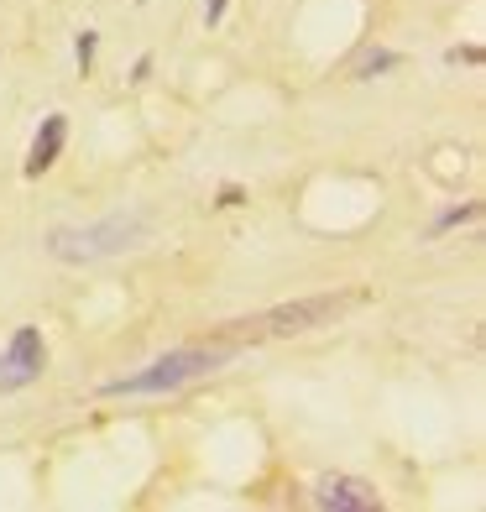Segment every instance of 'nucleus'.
Returning a JSON list of instances; mask_svg holds the SVG:
<instances>
[{
  "mask_svg": "<svg viewBox=\"0 0 486 512\" xmlns=\"http://www.w3.org/2000/svg\"><path fill=\"white\" fill-rule=\"evenodd\" d=\"M345 309H356V293H314V298H293V304H277L257 319H230L220 330V345H251V340H288V335H309L335 324Z\"/></svg>",
  "mask_w": 486,
  "mask_h": 512,
  "instance_id": "nucleus-1",
  "label": "nucleus"
},
{
  "mask_svg": "<svg viewBox=\"0 0 486 512\" xmlns=\"http://www.w3.org/2000/svg\"><path fill=\"white\" fill-rule=\"evenodd\" d=\"M147 215L142 209H115V215L95 220V225H58L48 236V251L68 267H89V262H105V256H121L131 246L147 241Z\"/></svg>",
  "mask_w": 486,
  "mask_h": 512,
  "instance_id": "nucleus-2",
  "label": "nucleus"
},
{
  "mask_svg": "<svg viewBox=\"0 0 486 512\" xmlns=\"http://www.w3.org/2000/svg\"><path fill=\"white\" fill-rule=\"evenodd\" d=\"M230 356H236V345H183V351H168L157 356L147 371H136V377H115L105 382L110 398H162V392H178L189 387L199 377H210V371H220Z\"/></svg>",
  "mask_w": 486,
  "mask_h": 512,
  "instance_id": "nucleus-3",
  "label": "nucleus"
},
{
  "mask_svg": "<svg viewBox=\"0 0 486 512\" xmlns=\"http://www.w3.org/2000/svg\"><path fill=\"white\" fill-rule=\"evenodd\" d=\"M42 366H48V345H42V335L32 330V324H21V330L11 335V345L0 351V392L32 387L42 377Z\"/></svg>",
  "mask_w": 486,
  "mask_h": 512,
  "instance_id": "nucleus-4",
  "label": "nucleus"
},
{
  "mask_svg": "<svg viewBox=\"0 0 486 512\" xmlns=\"http://www.w3.org/2000/svg\"><path fill=\"white\" fill-rule=\"evenodd\" d=\"M314 502L330 507V512H377V507H382L377 486L361 481V476H319Z\"/></svg>",
  "mask_w": 486,
  "mask_h": 512,
  "instance_id": "nucleus-5",
  "label": "nucleus"
},
{
  "mask_svg": "<svg viewBox=\"0 0 486 512\" xmlns=\"http://www.w3.org/2000/svg\"><path fill=\"white\" fill-rule=\"evenodd\" d=\"M63 136H68V121H63V115H48V121H42V131H37V142H32V152H27V178H37V173L53 168L58 152H63Z\"/></svg>",
  "mask_w": 486,
  "mask_h": 512,
  "instance_id": "nucleus-6",
  "label": "nucleus"
},
{
  "mask_svg": "<svg viewBox=\"0 0 486 512\" xmlns=\"http://www.w3.org/2000/svg\"><path fill=\"white\" fill-rule=\"evenodd\" d=\"M466 220H476V204H460V209H445V215L434 220V230H450V225H466Z\"/></svg>",
  "mask_w": 486,
  "mask_h": 512,
  "instance_id": "nucleus-7",
  "label": "nucleus"
},
{
  "mask_svg": "<svg viewBox=\"0 0 486 512\" xmlns=\"http://www.w3.org/2000/svg\"><path fill=\"white\" fill-rule=\"evenodd\" d=\"M392 63H398V53H372V58L361 63V79H372V74H382V68H392Z\"/></svg>",
  "mask_w": 486,
  "mask_h": 512,
  "instance_id": "nucleus-8",
  "label": "nucleus"
},
{
  "mask_svg": "<svg viewBox=\"0 0 486 512\" xmlns=\"http://www.w3.org/2000/svg\"><path fill=\"white\" fill-rule=\"evenodd\" d=\"M89 58H95V32H84V37H79V63L89 68Z\"/></svg>",
  "mask_w": 486,
  "mask_h": 512,
  "instance_id": "nucleus-9",
  "label": "nucleus"
},
{
  "mask_svg": "<svg viewBox=\"0 0 486 512\" xmlns=\"http://www.w3.org/2000/svg\"><path fill=\"white\" fill-rule=\"evenodd\" d=\"M450 63H481V48H455Z\"/></svg>",
  "mask_w": 486,
  "mask_h": 512,
  "instance_id": "nucleus-10",
  "label": "nucleus"
},
{
  "mask_svg": "<svg viewBox=\"0 0 486 512\" xmlns=\"http://www.w3.org/2000/svg\"><path fill=\"white\" fill-rule=\"evenodd\" d=\"M220 16H225V0H210V6H204V21H210V27H215Z\"/></svg>",
  "mask_w": 486,
  "mask_h": 512,
  "instance_id": "nucleus-11",
  "label": "nucleus"
}]
</instances>
